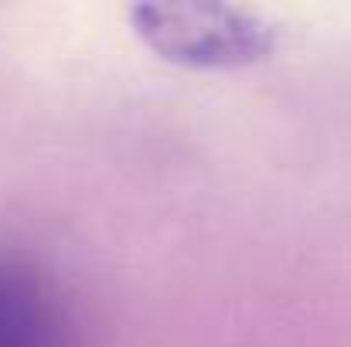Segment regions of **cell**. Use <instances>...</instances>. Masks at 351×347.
I'll return each instance as SVG.
<instances>
[{
    "label": "cell",
    "instance_id": "6da1fadb",
    "mask_svg": "<svg viewBox=\"0 0 351 347\" xmlns=\"http://www.w3.org/2000/svg\"><path fill=\"white\" fill-rule=\"evenodd\" d=\"M136 38L184 68H245L276 48V24L239 3H133Z\"/></svg>",
    "mask_w": 351,
    "mask_h": 347
},
{
    "label": "cell",
    "instance_id": "7a4b0ae2",
    "mask_svg": "<svg viewBox=\"0 0 351 347\" xmlns=\"http://www.w3.org/2000/svg\"><path fill=\"white\" fill-rule=\"evenodd\" d=\"M0 347H79L58 290L31 266L0 255Z\"/></svg>",
    "mask_w": 351,
    "mask_h": 347
}]
</instances>
